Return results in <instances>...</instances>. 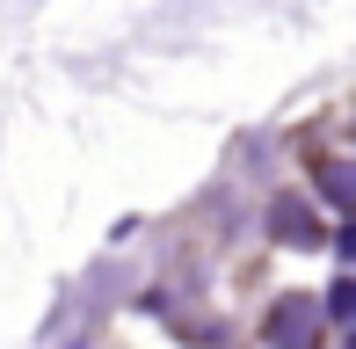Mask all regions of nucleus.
Returning <instances> with one entry per match:
<instances>
[{"label":"nucleus","mask_w":356,"mask_h":349,"mask_svg":"<svg viewBox=\"0 0 356 349\" xmlns=\"http://www.w3.org/2000/svg\"><path fill=\"white\" fill-rule=\"evenodd\" d=\"M277 226L291 233V241H313V218H305V211H298V204H284V211H277Z\"/></svg>","instance_id":"f03ea898"},{"label":"nucleus","mask_w":356,"mask_h":349,"mask_svg":"<svg viewBox=\"0 0 356 349\" xmlns=\"http://www.w3.org/2000/svg\"><path fill=\"white\" fill-rule=\"evenodd\" d=\"M327 197H342V204H356V168H327Z\"/></svg>","instance_id":"7ed1b4c3"},{"label":"nucleus","mask_w":356,"mask_h":349,"mask_svg":"<svg viewBox=\"0 0 356 349\" xmlns=\"http://www.w3.org/2000/svg\"><path fill=\"white\" fill-rule=\"evenodd\" d=\"M277 342H284V349H291V342H298V349L313 342V306H284V313H277Z\"/></svg>","instance_id":"f257e3e1"}]
</instances>
